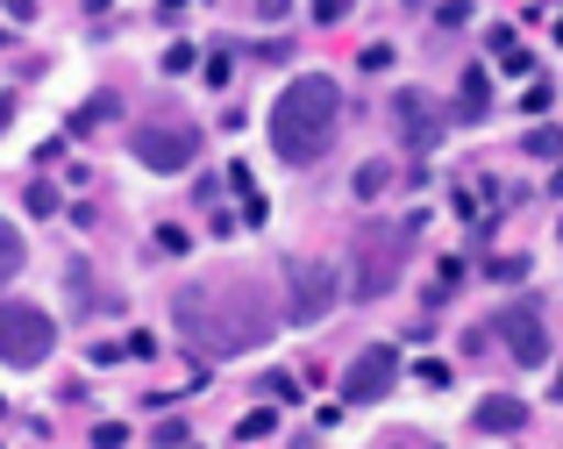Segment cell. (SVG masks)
Wrapping results in <instances>:
<instances>
[{"label": "cell", "instance_id": "1f68e13d", "mask_svg": "<svg viewBox=\"0 0 563 449\" xmlns=\"http://www.w3.org/2000/svg\"><path fill=\"white\" fill-rule=\"evenodd\" d=\"M179 449H192V442H179Z\"/></svg>", "mask_w": 563, "mask_h": 449}, {"label": "cell", "instance_id": "4dcf8cb0", "mask_svg": "<svg viewBox=\"0 0 563 449\" xmlns=\"http://www.w3.org/2000/svg\"><path fill=\"white\" fill-rule=\"evenodd\" d=\"M385 449H399V442H385Z\"/></svg>", "mask_w": 563, "mask_h": 449}, {"label": "cell", "instance_id": "4316f807", "mask_svg": "<svg viewBox=\"0 0 563 449\" xmlns=\"http://www.w3.org/2000/svg\"><path fill=\"white\" fill-rule=\"evenodd\" d=\"M550 193H556V200H563V164H556V172H550Z\"/></svg>", "mask_w": 563, "mask_h": 449}, {"label": "cell", "instance_id": "d6986e66", "mask_svg": "<svg viewBox=\"0 0 563 449\" xmlns=\"http://www.w3.org/2000/svg\"><path fill=\"white\" fill-rule=\"evenodd\" d=\"M122 357H136V364H151V357H157V336H143V328H136V336L122 342Z\"/></svg>", "mask_w": 563, "mask_h": 449}, {"label": "cell", "instance_id": "e0dca14e", "mask_svg": "<svg viewBox=\"0 0 563 449\" xmlns=\"http://www.w3.org/2000/svg\"><path fill=\"white\" fill-rule=\"evenodd\" d=\"M528 157H556V150H563V129H528Z\"/></svg>", "mask_w": 563, "mask_h": 449}, {"label": "cell", "instance_id": "f1b7e54d", "mask_svg": "<svg viewBox=\"0 0 563 449\" xmlns=\"http://www.w3.org/2000/svg\"><path fill=\"white\" fill-rule=\"evenodd\" d=\"M550 399H563V364H556V385H550Z\"/></svg>", "mask_w": 563, "mask_h": 449}, {"label": "cell", "instance_id": "484cf974", "mask_svg": "<svg viewBox=\"0 0 563 449\" xmlns=\"http://www.w3.org/2000/svg\"><path fill=\"white\" fill-rule=\"evenodd\" d=\"M350 14V0H314V22H343Z\"/></svg>", "mask_w": 563, "mask_h": 449}, {"label": "cell", "instance_id": "6da1fadb", "mask_svg": "<svg viewBox=\"0 0 563 449\" xmlns=\"http://www.w3.org/2000/svg\"><path fill=\"white\" fill-rule=\"evenodd\" d=\"M172 321H179V342H192L200 357H243V350H264V342H272L278 307L250 286V278H235V286L172 293Z\"/></svg>", "mask_w": 563, "mask_h": 449}, {"label": "cell", "instance_id": "ac0fdd59", "mask_svg": "<svg viewBox=\"0 0 563 449\" xmlns=\"http://www.w3.org/2000/svg\"><path fill=\"white\" fill-rule=\"evenodd\" d=\"M108 114H114V100H108V94H100V100H86V108H79V114H71V129H100V122H108Z\"/></svg>", "mask_w": 563, "mask_h": 449}, {"label": "cell", "instance_id": "4fadbf2b", "mask_svg": "<svg viewBox=\"0 0 563 449\" xmlns=\"http://www.w3.org/2000/svg\"><path fill=\"white\" fill-rule=\"evenodd\" d=\"M22 264H29V243H22V236L8 229V221H0V278H14Z\"/></svg>", "mask_w": 563, "mask_h": 449}, {"label": "cell", "instance_id": "ba28073f", "mask_svg": "<svg viewBox=\"0 0 563 449\" xmlns=\"http://www.w3.org/2000/svg\"><path fill=\"white\" fill-rule=\"evenodd\" d=\"M393 385H399V350L393 342H364L343 371V407H378Z\"/></svg>", "mask_w": 563, "mask_h": 449}, {"label": "cell", "instance_id": "7a4b0ae2", "mask_svg": "<svg viewBox=\"0 0 563 449\" xmlns=\"http://www.w3.org/2000/svg\"><path fill=\"white\" fill-rule=\"evenodd\" d=\"M343 136V86L329 72H300L286 94L272 100V150L286 164H321Z\"/></svg>", "mask_w": 563, "mask_h": 449}, {"label": "cell", "instance_id": "8992f818", "mask_svg": "<svg viewBox=\"0 0 563 449\" xmlns=\"http://www.w3.org/2000/svg\"><path fill=\"white\" fill-rule=\"evenodd\" d=\"M335 299H343V272L321 258H300L286 272V321H321V314H335Z\"/></svg>", "mask_w": 563, "mask_h": 449}, {"label": "cell", "instance_id": "2e32d148", "mask_svg": "<svg viewBox=\"0 0 563 449\" xmlns=\"http://www.w3.org/2000/svg\"><path fill=\"white\" fill-rule=\"evenodd\" d=\"M485 278H493V286H521V278H528V258H493V264H485Z\"/></svg>", "mask_w": 563, "mask_h": 449}, {"label": "cell", "instance_id": "d4e9b609", "mask_svg": "<svg viewBox=\"0 0 563 449\" xmlns=\"http://www.w3.org/2000/svg\"><path fill=\"white\" fill-rule=\"evenodd\" d=\"M93 442H100V449H122L129 436H122V421H100V428H93Z\"/></svg>", "mask_w": 563, "mask_h": 449}, {"label": "cell", "instance_id": "52a82bcc", "mask_svg": "<svg viewBox=\"0 0 563 449\" xmlns=\"http://www.w3.org/2000/svg\"><path fill=\"white\" fill-rule=\"evenodd\" d=\"M129 150H136V164H151V172H186V164L200 157V129L192 122H136Z\"/></svg>", "mask_w": 563, "mask_h": 449}, {"label": "cell", "instance_id": "ffe728a7", "mask_svg": "<svg viewBox=\"0 0 563 449\" xmlns=\"http://www.w3.org/2000/svg\"><path fill=\"white\" fill-rule=\"evenodd\" d=\"M550 100H556V86H542V79H536V86H528V100H521V108H528V114H550Z\"/></svg>", "mask_w": 563, "mask_h": 449}, {"label": "cell", "instance_id": "8fae6325", "mask_svg": "<svg viewBox=\"0 0 563 449\" xmlns=\"http://www.w3.org/2000/svg\"><path fill=\"white\" fill-rule=\"evenodd\" d=\"M485 114H493V79H485V65H471L456 79V122H485Z\"/></svg>", "mask_w": 563, "mask_h": 449}, {"label": "cell", "instance_id": "603a6c76", "mask_svg": "<svg viewBox=\"0 0 563 449\" xmlns=\"http://www.w3.org/2000/svg\"><path fill=\"white\" fill-rule=\"evenodd\" d=\"M165 72H172V79H179V72H192V43H172V51H165Z\"/></svg>", "mask_w": 563, "mask_h": 449}, {"label": "cell", "instance_id": "83f0119b", "mask_svg": "<svg viewBox=\"0 0 563 449\" xmlns=\"http://www.w3.org/2000/svg\"><path fill=\"white\" fill-rule=\"evenodd\" d=\"M14 122V100H0V129H8Z\"/></svg>", "mask_w": 563, "mask_h": 449}, {"label": "cell", "instance_id": "44dd1931", "mask_svg": "<svg viewBox=\"0 0 563 449\" xmlns=\"http://www.w3.org/2000/svg\"><path fill=\"white\" fill-rule=\"evenodd\" d=\"M29 215H57V186H29Z\"/></svg>", "mask_w": 563, "mask_h": 449}, {"label": "cell", "instance_id": "cb8c5ba5", "mask_svg": "<svg viewBox=\"0 0 563 449\" xmlns=\"http://www.w3.org/2000/svg\"><path fill=\"white\" fill-rule=\"evenodd\" d=\"M264 393H272V399H300V385H292L286 371H272V379H264Z\"/></svg>", "mask_w": 563, "mask_h": 449}, {"label": "cell", "instance_id": "5bb4252c", "mask_svg": "<svg viewBox=\"0 0 563 449\" xmlns=\"http://www.w3.org/2000/svg\"><path fill=\"white\" fill-rule=\"evenodd\" d=\"M278 428V414L272 407H257V414H243V421H235V442H264Z\"/></svg>", "mask_w": 563, "mask_h": 449}, {"label": "cell", "instance_id": "7c38bea8", "mask_svg": "<svg viewBox=\"0 0 563 449\" xmlns=\"http://www.w3.org/2000/svg\"><path fill=\"white\" fill-rule=\"evenodd\" d=\"M385 186H393V164H385V157H372V164H357V178H350V193H357V200H378Z\"/></svg>", "mask_w": 563, "mask_h": 449}, {"label": "cell", "instance_id": "30bf717a", "mask_svg": "<svg viewBox=\"0 0 563 449\" xmlns=\"http://www.w3.org/2000/svg\"><path fill=\"white\" fill-rule=\"evenodd\" d=\"M471 428H478V436H521V428H528V399L485 393L478 407H471Z\"/></svg>", "mask_w": 563, "mask_h": 449}, {"label": "cell", "instance_id": "3957f363", "mask_svg": "<svg viewBox=\"0 0 563 449\" xmlns=\"http://www.w3.org/2000/svg\"><path fill=\"white\" fill-rule=\"evenodd\" d=\"M413 236H421V215H407V221H364V229L350 236V278H343V293L350 299H385L399 278H407Z\"/></svg>", "mask_w": 563, "mask_h": 449}, {"label": "cell", "instance_id": "7402d4cb", "mask_svg": "<svg viewBox=\"0 0 563 449\" xmlns=\"http://www.w3.org/2000/svg\"><path fill=\"white\" fill-rule=\"evenodd\" d=\"M357 65H364V72H393V43H372V51H364Z\"/></svg>", "mask_w": 563, "mask_h": 449}, {"label": "cell", "instance_id": "9c48e42d", "mask_svg": "<svg viewBox=\"0 0 563 449\" xmlns=\"http://www.w3.org/2000/svg\"><path fill=\"white\" fill-rule=\"evenodd\" d=\"M442 129H450V122H442V108L421 94V86L393 94V136L407 143V150H435V143H442Z\"/></svg>", "mask_w": 563, "mask_h": 449}, {"label": "cell", "instance_id": "277c9868", "mask_svg": "<svg viewBox=\"0 0 563 449\" xmlns=\"http://www.w3.org/2000/svg\"><path fill=\"white\" fill-rule=\"evenodd\" d=\"M485 336H499V350H507L521 371H542V364H550V314H542V299H528V293L507 299V307H493Z\"/></svg>", "mask_w": 563, "mask_h": 449}, {"label": "cell", "instance_id": "f546056e", "mask_svg": "<svg viewBox=\"0 0 563 449\" xmlns=\"http://www.w3.org/2000/svg\"><path fill=\"white\" fill-rule=\"evenodd\" d=\"M556 243H563V221H556Z\"/></svg>", "mask_w": 563, "mask_h": 449}, {"label": "cell", "instance_id": "9a60e30c", "mask_svg": "<svg viewBox=\"0 0 563 449\" xmlns=\"http://www.w3.org/2000/svg\"><path fill=\"white\" fill-rule=\"evenodd\" d=\"M235 14H250V22H286L292 0H235Z\"/></svg>", "mask_w": 563, "mask_h": 449}, {"label": "cell", "instance_id": "5b68a950", "mask_svg": "<svg viewBox=\"0 0 563 449\" xmlns=\"http://www.w3.org/2000/svg\"><path fill=\"white\" fill-rule=\"evenodd\" d=\"M57 350V321L29 299H0V364L8 371H36Z\"/></svg>", "mask_w": 563, "mask_h": 449}]
</instances>
